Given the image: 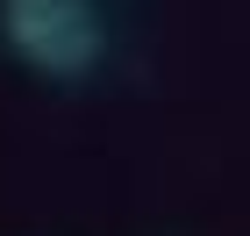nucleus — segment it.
I'll use <instances>...</instances> for the list:
<instances>
[{
  "mask_svg": "<svg viewBox=\"0 0 250 236\" xmlns=\"http://www.w3.org/2000/svg\"><path fill=\"white\" fill-rule=\"evenodd\" d=\"M0 36L43 79H86L107 50L93 0H0Z\"/></svg>",
  "mask_w": 250,
  "mask_h": 236,
  "instance_id": "obj_1",
  "label": "nucleus"
}]
</instances>
